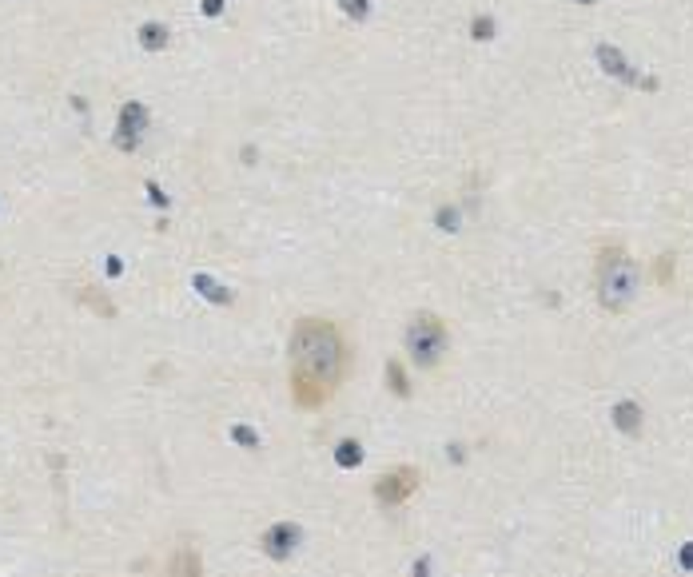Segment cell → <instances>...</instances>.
Instances as JSON below:
<instances>
[{
	"label": "cell",
	"mask_w": 693,
	"mask_h": 577,
	"mask_svg": "<svg viewBox=\"0 0 693 577\" xmlns=\"http://www.w3.org/2000/svg\"><path fill=\"white\" fill-rule=\"evenodd\" d=\"M347 347L327 319H299L291 335V390L295 402L315 410L343 383Z\"/></svg>",
	"instance_id": "1"
},
{
	"label": "cell",
	"mask_w": 693,
	"mask_h": 577,
	"mask_svg": "<svg viewBox=\"0 0 693 577\" xmlns=\"http://www.w3.org/2000/svg\"><path fill=\"white\" fill-rule=\"evenodd\" d=\"M597 303L606 311H626L633 303V291H638V271H633V259L622 247H602L597 255Z\"/></svg>",
	"instance_id": "2"
},
{
	"label": "cell",
	"mask_w": 693,
	"mask_h": 577,
	"mask_svg": "<svg viewBox=\"0 0 693 577\" xmlns=\"http://www.w3.org/2000/svg\"><path fill=\"white\" fill-rule=\"evenodd\" d=\"M406 351L419 367H435L442 351H447V322L431 315V311H419L411 327H406Z\"/></svg>",
	"instance_id": "3"
},
{
	"label": "cell",
	"mask_w": 693,
	"mask_h": 577,
	"mask_svg": "<svg viewBox=\"0 0 693 577\" xmlns=\"http://www.w3.org/2000/svg\"><path fill=\"white\" fill-rule=\"evenodd\" d=\"M415 486H419V470H411V466H399V470H390L379 478L375 486V497L383 502V506H399L406 497L415 494Z\"/></svg>",
	"instance_id": "4"
},
{
	"label": "cell",
	"mask_w": 693,
	"mask_h": 577,
	"mask_svg": "<svg viewBox=\"0 0 693 577\" xmlns=\"http://www.w3.org/2000/svg\"><path fill=\"white\" fill-rule=\"evenodd\" d=\"M295 545H299V526H291V522H279V526H271L267 533H263V553L275 558V561L291 558Z\"/></svg>",
	"instance_id": "5"
},
{
	"label": "cell",
	"mask_w": 693,
	"mask_h": 577,
	"mask_svg": "<svg viewBox=\"0 0 693 577\" xmlns=\"http://www.w3.org/2000/svg\"><path fill=\"white\" fill-rule=\"evenodd\" d=\"M144 124H147V112L140 108V104H128V108H124V116H120V136H116V144H120V147H136L140 131H144Z\"/></svg>",
	"instance_id": "6"
},
{
	"label": "cell",
	"mask_w": 693,
	"mask_h": 577,
	"mask_svg": "<svg viewBox=\"0 0 693 577\" xmlns=\"http://www.w3.org/2000/svg\"><path fill=\"white\" fill-rule=\"evenodd\" d=\"M613 422H618V430L638 434L642 430V410H638L633 402H618V406H613Z\"/></svg>",
	"instance_id": "7"
},
{
	"label": "cell",
	"mask_w": 693,
	"mask_h": 577,
	"mask_svg": "<svg viewBox=\"0 0 693 577\" xmlns=\"http://www.w3.org/2000/svg\"><path fill=\"white\" fill-rule=\"evenodd\" d=\"M168 577H199V558H195L192 549H179L176 558H172Z\"/></svg>",
	"instance_id": "8"
},
{
	"label": "cell",
	"mask_w": 693,
	"mask_h": 577,
	"mask_svg": "<svg viewBox=\"0 0 693 577\" xmlns=\"http://www.w3.org/2000/svg\"><path fill=\"white\" fill-rule=\"evenodd\" d=\"M140 44H144V48H163V44H168V28H163V24H144V28H140Z\"/></svg>",
	"instance_id": "9"
},
{
	"label": "cell",
	"mask_w": 693,
	"mask_h": 577,
	"mask_svg": "<svg viewBox=\"0 0 693 577\" xmlns=\"http://www.w3.org/2000/svg\"><path fill=\"white\" fill-rule=\"evenodd\" d=\"M597 60H606V64H610V72H613V76H626V80H629V76H633V72H629V68H626V60H622V56H618V52H613V48H597Z\"/></svg>",
	"instance_id": "10"
},
{
	"label": "cell",
	"mask_w": 693,
	"mask_h": 577,
	"mask_svg": "<svg viewBox=\"0 0 693 577\" xmlns=\"http://www.w3.org/2000/svg\"><path fill=\"white\" fill-rule=\"evenodd\" d=\"M335 458H339V466H359L363 462V446H359V442H339Z\"/></svg>",
	"instance_id": "11"
},
{
	"label": "cell",
	"mask_w": 693,
	"mask_h": 577,
	"mask_svg": "<svg viewBox=\"0 0 693 577\" xmlns=\"http://www.w3.org/2000/svg\"><path fill=\"white\" fill-rule=\"evenodd\" d=\"M195 287L204 291V295H208V299H215V303H227V299H231V295H227V291H224V287H215V283H211L208 275H199V279H195Z\"/></svg>",
	"instance_id": "12"
},
{
	"label": "cell",
	"mask_w": 693,
	"mask_h": 577,
	"mask_svg": "<svg viewBox=\"0 0 693 577\" xmlns=\"http://www.w3.org/2000/svg\"><path fill=\"white\" fill-rule=\"evenodd\" d=\"M387 374H390V386H395V394H406V378H403V367H399V363H390V367H387Z\"/></svg>",
	"instance_id": "13"
},
{
	"label": "cell",
	"mask_w": 693,
	"mask_h": 577,
	"mask_svg": "<svg viewBox=\"0 0 693 577\" xmlns=\"http://www.w3.org/2000/svg\"><path fill=\"white\" fill-rule=\"evenodd\" d=\"M231 438H235L240 446H255V442H259L255 430H247V426H235V430H231Z\"/></svg>",
	"instance_id": "14"
},
{
	"label": "cell",
	"mask_w": 693,
	"mask_h": 577,
	"mask_svg": "<svg viewBox=\"0 0 693 577\" xmlns=\"http://www.w3.org/2000/svg\"><path fill=\"white\" fill-rule=\"evenodd\" d=\"M339 4H343V8H347L351 17H359V20L367 17V0H339Z\"/></svg>",
	"instance_id": "15"
},
{
	"label": "cell",
	"mask_w": 693,
	"mask_h": 577,
	"mask_svg": "<svg viewBox=\"0 0 693 577\" xmlns=\"http://www.w3.org/2000/svg\"><path fill=\"white\" fill-rule=\"evenodd\" d=\"M219 8H224V0H204V12H208V17H215Z\"/></svg>",
	"instance_id": "16"
},
{
	"label": "cell",
	"mask_w": 693,
	"mask_h": 577,
	"mask_svg": "<svg viewBox=\"0 0 693 577\" xmlns=\"http://www.w3.org/2000/svg\"><path fill=\"white\" fill-rule=\"evenodd\" d=\"M681 565H685V569H693V545H685V549H681Z\"/></svg>",
	"instance_id": "17"
},
{
	"label": "cell",
	"mask_w": 693,
	"mask_h": 577,
	"mask_svg": "<svg viewBox=\"0 0 693 577\" xmlns=\"http://www.w3.org/2000/svg\"><path fill=\"white\" fill-rule=\"evenodd\" d=\"M582 4H590V0H582Z\"/></svg>",
	"instance_id": "18"
}]
</instances>
